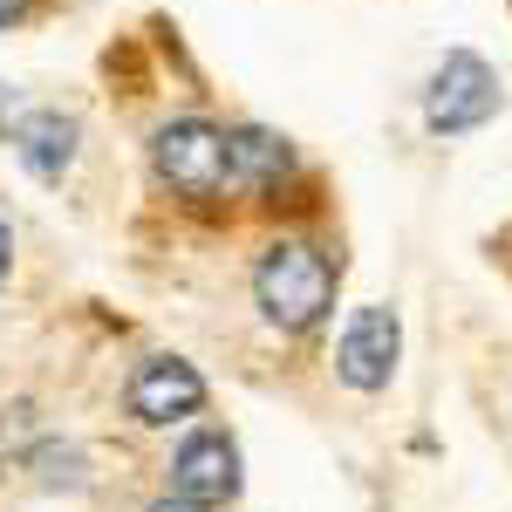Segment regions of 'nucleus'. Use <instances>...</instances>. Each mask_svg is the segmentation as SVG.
Segmentation results:
<instances>
[{
    "mask_svg": "<svg viewBox=\"0 0 512 512\" xmlns=\"http://www.w3.org/2000/svg\"><path fill=\"white\" fill-rule=\"evenodd\" d=\"M205 410V376H198L192 362H178V355H151L137 376H130V417L137 424H185Z\"/></svg>",
    "mask_w": 512,
    "mask_h": 512,
    "instance_id": "4",
    "label": "nucleus"
},
{
    "mask_svg": "<svg viewBox=\"0 0 512 512\" xmlns=\"http://www.w3.org/2000/svg\"><path fill=\"white\" fill-rule=\"evenodd\" d=\"M253 294H260L267 321H280V328H315L335 308V267H328V253L308 246V239H274L260 253Z\"/></svg>",
    "mask_w": 512,
    "mask_h": 512,
    "instance_id": "1",
    "label": "nucleus"
},
{
    "mask_svg": "<svg viewBox=\"0 0 512 512\" xmlns=\"http://www.w3.org/2000/svg\"><path fill=\"white\" fill-rule=\"evenodd\" d=\"M7 260H14V233L0 226V280H7Z\"/></svg>",
    "mask_w": 512,
    "mask_h": 512,
    "instance_id": "11",
    "label": "nucleus"
},
{
    "mask_svg": "<svg viewBox=\"0 0 512 512\" xmlns=\"http://www.w3.org/2000/svg\"><path fill=\"white\" fill-rule=\"evenodd\" d=\"M151 164H158V178L171 192L185 198V205H212V198L233 185V158H226V130L205 117H178L158 130V144H151Z\"/></svg>",
    "mask_w": 512,
    "mask_h": 512,
    "instance_id": "2",
    "label": "nucleus"
},
{
    "mask_svg": "<svg viewBox=\"0 0 512 512\" xmlns=\"http://www.w3.org/2000/svg\"><path fill=\"white\" fill-rule=\"evenodd\" d=\"M7 144H14V158L28 164L35 178H62L69 164H76V123L62 117V110H21L14 130H7Z\"/></svg>",
    "mask_w": 512,
    "mask_h": 512,
    "instance_id": "8",
    "label": "nucleus"
},
{
    "mask_svg": "<svg viewBox=\"0 0 512 512\" xmlns=\"http://www.w3.org/2000/svg\"><path fill=\"white\" fill-rule=\"evenodd\" d=\"M335 369H342L349 390H383L390 383V369H396V315L390 308H362L349 321V335L335 349Z\"/></svg>",
    "mask_w": 512,
    "mask_h": 512,
    "instance_id": "5",
    "label": "nucleus"
},
{
    "mask_svg": "<svg viewBox=\"0 0 512 512\" xmlns=\"http://www.w3.org/2000/svg\"><path fill=\"white\" fill-rule=\"evenodd\" d=\"M151 512H212L205 499H192V492H171V499H158Z\"/></svg>",
    "mask_w": 512,
    "mask_h": 512,
    "instance_id": "9",
    "label": "nucleus"
},
{
    "mask_svg": "<svg viewBox=\"0 0 512 512\" xmlns=\"http://www.w3.org/2000/svg\"><path fill=\"white\" fill-rule=\"evenodd\" d=\"M226 158H233V185L274 198L287 178H294V144L274 137L267 123H233L226 130Z\"/></svg>",
    "mask_w": 512,
    "mask_h": 512,
    "instance_id": "6",
    "label": "nucleus"
},
{
    "mask_svg": "<svg viewBox=\"0 0 512 512\" xmlns=\"http://www.w3.org/2000/svg\"><path fill=\"white\" fill-rule=\"evenodd\" d=\"M178 492H192V499H205V506H219V499H233L239 492V451L226 431H198L178 444Z\"/></svg>",
    "mask_w": 512,
    "mask_h": 512,
    "instance_id": "7",
    "label": "nucleus"
},
{
    "mask_svg": "<svg viewBox=\"0 0 512 512\" xmlns=\"http://www.w3.org/2000/svg\"><path fill=\"white\" fill-rule=\"evenodd\" d=\"M21 14H28V0H0V28H7V21H21Z\"/></svg>",
    "mask_w": 512,
    "mask_h": 512,
    "instance_id": "10",
    "label": "nucleus"
},
{
    "mask_svg": "<svg viewBox=\"0 0 512 512\" xmlns=\"http://www.w3.org/2000/svg\"><path fill=\"white\" fill-rule=\"evenodd\" d=\"M492 110H499V76L465 48L444 55V69L431 76V96H424V123L437 137H458V130H478Z\"/></svg>",
    "mask_w": 512,
    "mask_h": 512,
    "instance_id": "3",
    "label": "nucleus"
}]
</instances>
